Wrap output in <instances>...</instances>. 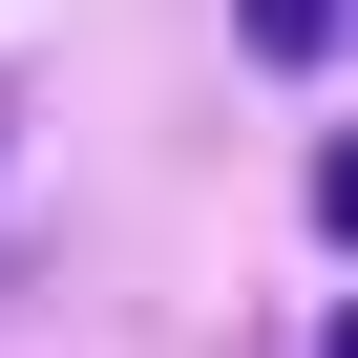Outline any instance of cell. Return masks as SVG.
<instances>
[{"label": "cell", "mask_w": 358, "mask_h": 358, "mask_svg": "<svg viewBox=\"0 0 358 358\" xmlns=\"http://www.w3.org/2000/svg\"><path fill=\"white\" fill-rule=\"evenodd\" d=\"M337 358H358V316H337Z\"/></svg>", "instance_id": "cell-3"}, {"label": "cell", "mask_w": 358, "mask_h": 358, "mask_svg": "<svg viewBox=\"0 0 358 358\" xmlns=\"http://www.w3.org/2000/svg\"><path fill=\"white\" fill-rule=\"evenodd\" d=\"M337 22H358V0H232V43H253V64H337Z\"/></svg>", "instance_id": "cell-1"}, {"label": "cell", "mask_w": 358, "mask_h": 358, "mask_svg": "<svg viewBox=\"0 0 358 358\" xmlns=\"http://www.w3.org/2000/svg\"><path fill=\"white\" fill-rule=\"evenodd\" d=\"M316 232H337V253H358V148H316Z\"/></svg>", "instance_id": "cell-2"}]
</instances>
